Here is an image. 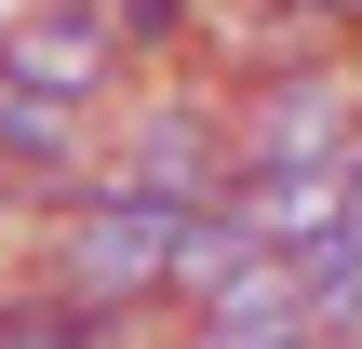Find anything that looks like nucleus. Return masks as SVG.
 Returning a JSON list of instances; mask_svg holds the SVG:
<instances>
[{
	"mask_svg": "<svg viewBox=\"0 0 362 349\" xmlns=\"http://www.w3.org/2000/svg\"><path fill=\"white\" fill-rule=\"evenodd\" d=\"M309 13H322V27H336V40H362V0H309Z\"/></svg>",
	"mask_w": 362,
	"mask_h": 349,
	"instance_id": "nucleus-12",
	"label": "nucleus"
},
{
	"mask_svg": "<svg viewBox=\"0 0 362 349\" xmlns=\"http://www.w3.org/2000/svg\"><path fill=\"white\" fill-rule=\"evenodd\" d=\"M134 323H107L94 296H67L54 269H27V282H0V349H121Z\"/></svg>",
	"mask_w": 362,
	"mask_h": 349,
	"instance_id": "nucleus-8",
	"label": "nucleus"
},
{
	"mask_svg": "<svg viewBox=\"0 0 362 349\" xmlns=\"http://www.w3.org/2000/svg\"><path fill=\"white\" fill-rule=\"evenodd\" d=\"M94 135H107V108L27 81V67H0V188H13V202H67V188H94Z\"/></svg>",
	"mask_w": 362,
	"mask_h": 349,
	"instance_id": "nucleus-5",
	"label": "nucleus"
},
{
	"mask_svg": "<svg viewBox=\"0 0 362 349\" xmlns=\"http://www.w3.org/2000/svg\"><path fill=\"white\" fill-rule=\"evenodd\" d=\"M188 215H202V202L67 188V202H54V215H27V229H40V269H54L67 296H94L107 323H148V309H175V256H188Z\"/></svg>",
	"mask_w": 362,
	"mask_h": 349,
	"instance_id": "nucleus-1",
	"label": "nucleus"
},
{
	"mask_svg": "<svg viewBox=\"0 0 362 349\" xmlns=\"http://www.w3.org/2000/svg\"><path fill=\"white\" fill-rule=\"evenodd\" d=\"M228 121H242V175H336V161H362V67L322 54V67L242 81Z\"/></svg>",
	"mask_w": 362,
	"mask_h": 349,
	"instance_id": "nucleus-3",
	"label": "nucleus"
},
{
	"mask_svg": "<svg viewBox=\"0 0 362 349\" xmlns=\"http://www.w3.org/2000/svg\"><path fill=\"white\" fill-rule=\"evenodd\" d=\"M94 188H134V202H228L242 188V121H228V81H134L94 135Z\"/></svg>",
	"mask_w": 362,
	"mask_h": 349,
	"instance_id": "nucleus-2",
	"label": "nucleus"
},
{
	"mask_svg": "<svg viewBox=\"0 0 362 349\" xmlns=\"http://www.w3.org/2000/svg\"><path fill=\"white\" fill-rule=\"evenodd\" d=\"M134 67H202V0H107Z\"/></svg>",
	"mask_w": 362,
	"mask_h": 349,
	"instance_id": "nucleus-9",
	"label": "nucleus"
},
{
	"mask_svg": "<svg viewBox=\"0 0 362 349\" xmlns=\"http://www.w3.org/2000/svg\"><path fill=\"white\" fill-rule=\"evenodd\" d=\"M175 323H228V336H309V256H282V242H269V256H255V269H228V282H215V296H202V309H175Z\"/></svg>",
	"mask_w": 362,
	"mask_h": 349,
	"instance_id": "nucleus-7",
	"label": "nucleus"
},
{
	"mask_svg": "<svg viewBox=\"0 0 362 349\" xmlns=\"http://www.w3.org/2000/svg\"><path fill=\"white\" fill-rule=\"evenodd\" d=\"M309 336H362V242L309 256Z\"/></svg>",
	"mask_w": 362,
	"mask_h": 349,
	"instance_id": "nucleus-10",
	"label": "nucleus"
},
{
	"mask_svg": "<svg viewBox=\"0 0 362 349\" xmlns=\"http://www.w3.org/2000/svg\"><path fill=\"white\" fill-rule=\"evenodd\" d=\"M0 256H13V188H0Z\"/></svg>",
	"mask_w": 362,
	"mask_h": 349,
	"instance_id": "nucleus-13",
	"label": "nucleus"
},
{
	"mask_svg": "<svg viewBox=\"0 0 362 349\" xmlns=\"http://www.w3.org/2000/svg\"><path fill=\"white\" fill-rule=\"evenodd\" d=\"M322 54H349L309 0H202V81H282V67H322Z\"/></svg>",
	"mask_w": 362,
	"mask_h": 349,
	"instance_id": "nucleus-6",
	"label": "nucleus"
},
{
	"mask_svg": "<svg viewBox=\"0 0 362 349\" xmlns=\"http://www.w3.org/2000/svg\"><path fill=\"white\" fill-rule=\"evenodd\" d=\"M0 67H27V81L81 94V108H107V94H134V81H148L107 0H27V13L0 27Z\"/></svg>",
	"mask_w": 362,
	"mask_h": 349,
	"instance_id": "nucleus-4",
	"label": "nucleus"
},
{
	"mask_svg": "<svg viewBox=\"0 0 362 349\" xmlns=\"http://www.w3.org/2000/svg\"><path fill=\"white\" fill-rule=\"evenodd\" d=\"M175 349H269V336H228V323H175ZM296 349V336H282Z\"/></svg>",
	"mask_w": 362,
	"mask_h": 349,
	"instance_id": "nucleus-11",
	"label": "nucleus"
}]
</instances>
